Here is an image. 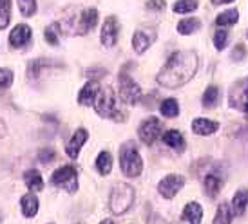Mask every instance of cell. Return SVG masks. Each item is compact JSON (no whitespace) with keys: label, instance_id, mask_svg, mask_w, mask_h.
I'll return each mask as SVG.
<instances>
[{"label":"cell","instance_id":"cell-1","mask_svg":"<svg viewBox=\"0 0 248 224\" xmlns=\"http://www.w3.org/2000/svg\"><path fill=\"white\" fill-rule=\"evenodd\" d=\"M196 71H198V56L194 53L181 51V53H174L169 58V61L156 76V80L163 87H179L183 83L190 82Z\"/></svg>","mask_w":248,"mask_h":224},{"label":"cell","instance_id":"cell-2","mask_svg":"<svg viewBox=\"0 0 248 224\" xmlns=\"http://www.w3.org/2000/svg\"><path fill=\"white\" fill-rule=\"evenodd\" d=\"M132 203H134V188L127 183H118L112 188V194H110L109 199L110 210L116 215H124L131 210Z\"/></svg>","mask_w":248,"mask_h":224},{"label":"cell","instance_id":"cell-3","mask_svg":"<svg viewBox=\"0 0 248 224\" xmlns=\"http://www.w3.org/2000/svg\"><path fill=\"white\" fill-rule=\"evenodd\" d=\"M120 166L127 177H138L143 170V161L134 145H125L120 150Z\"/></svg>","mask_w":248,"mask_h":224},{"label":"cell","instance_id":"cell-4","mask_svg":"<svg viewBox=\"0 0 248 224\" xmlns=\"http://www.w3.org/2000/svg\"><path fill=\"white\" fill-rule=\"evenodd\" d=\"M51 183L73 194L78 190V172L75 166H62L51 176Z\"/></svg>","mask_w":248,"mask_h":224},{"label":"cell","instance_id":"cell-5","mask_svg":"<svg viewBox=\"0 0 248 224\" xmlns=\"http://www.w3.org/2000/svg\"><path fill=\"white\" fill-rule=\"evenodd\" d=\"M94 109L100 116H104V118H116V112L120 110L116 109V96L112 92V89H100V92H98L96 100H94Z\"/></svg>","mask_w":248,"mask_h":224},{"label":"cell","instance_id":"cell-6","mask_svg":"<svg viewBox=\"0 0 248 224\" xmlns=\"http://www.w3.org/2000/svg\"><path fill=\"white\" fill-rule=\"evenodd\" d=\"M120 98L127 105H136L141 100V89L138 87V83L125 75L120 76Z\"/></svg>","mask_w":248,"mask_h":224},{"label":"cell","instance_id":"cell-7","mask_svg":"<svg viewBox=\"0 0 248 224\" xmlns=\"http://www.w3.org/2000/svg\"><path fill=\"white\" fill-rule=\"evenodd\" d=\"M161 127L163 125H161V121H159L158 118H147L138 129L140 139L143 143H147V145H152V143L161 136Z\"/></svg>","mask_w":248,"mask_h":224},{"label":"cell","instance_id":"cell-8","mask_svg":"<svg viewBox=\"0 0 248 224\" xmlns=\"http://www.w3.org/2000/svg\"><path fill=\"white\" fill-rule=\"evenodd\" d=\"M183 184H185V179L181 176H174L172 174V176H167L165 179H161L158 190L165 199H172V197L183 188Z\"/></svg>","mask_w":248,"mask_h":224},{"label":"cell","instance_id":"cell-9","mask_svg":"<svg viewBox=\"0 0 248 224\" xmlns=\"http://www.w3.org/2000/svg\"><path fill=\"white\" fill-rule=\"evenodd\" d=\"M118 31H120V26H118L116 16H107L104 22V28H102V33H100L102 44H104L105 47H112L116 44Z\"/></svg>","mask_w":248,"mask_h":224},{"label":"cell","instance_id":"cell-10","mask_svg":"<svg viewBox=\"0 0 248 224\" xmlns=\"http://www.w3.org/2000/svg\"><path fill=\"white\" fill-rule=\"evenodd\" d=\"M154 38H156V31L154 29H138L134 33V36H132V47H134V51L138 55H141V53H145L147 49L151 47Z\"/></svg>","mask_w":248,"mask_h":224},{"label":"cell","instance_id":"cell-11","mask_svg":"<svg viewBox=\"0 0 248 224\" xmlns=\"http://www.w3.org/2000/svg\"><path fill=\"white\" fill-rule=\"evenodd\" d=\"M31 36H33L31 28L26 26V24H18V26H15L13 31L9 33V45H11V47L20 49L31 40Z\"/></svg>","mask_w":248,"mask_h":224},{"label":"cell","instance_id":"cell-12","mask_svg":"<svg viewBox=\"0 0 248 224\" xmlns=\"http://www.w3.org/2000/svg\"><path fill=\"white\" fill-rule=\"evenodd\" d=\"M98 24V11L94 9V7H91V9H85V11H82V15H80V18H78V28H76L75 33L76 34H85L89 33L91 29H94V26Z\"/></svg>","mask_w":248,"mask_h":224},{"label":"cell","instance_id":"cell-13","mask_svg":"<svg viewBox=\"0 0 248 224\" xmlns=\"http://www.w3.org/2000/svg\"><path fill=\"white\" fill-rule=\"evenodd\" d=\"M87 137H89V132L85 129H78L71 136L69 143L65 145V152H67V156L73 157V159H76L78 157V154H80V149H82L83 145H85V141H87Z\"/></svg>","mask_w":248,"mask_h":224},{"label":"cell","instance_id":"cell-14","mask_svg":"<svg viewBox=\"0 0 248 224\" xmlns=\"http://www.w3.org/2000/svg\"><path fill=\"white\" fill-rule=\"evenodd\" d=\"M98 92H100V85L98 82H89L83 85V89L78 94V103L80 105H93L94 100H96Z\"/></svg>","mask_w":248,"mask_h":224},{"label":"cell","instance_id":"cell-15","mask_svg":"<svg viewBox=\"0 0 248 224\" xmlns=\"http://www.w3.org/2000/svg\"><path fill=\"white\" fill-rule=\"evenodd\" d=\"M217 123L210 121V119H205V118H198L192 121V130L200 136H208V134H214L217 130Z\"/></svg>","mask_w":248,"mask_h":224},{"label":"cell","instance_id":"cell-16","mask_svg":"<svg viewBox=\"0 0 248 224\" xmlns=\"http://www.w3.org/2000/svg\"><path fill=\"white\" fill-rule=\"evenodd\" d=\"M163 141L170 149L176 150V152H183L185 150V139H183L181 132H178V130H167L165 134H163Z\"/></svg>","mask_w":248,"mask_h":224},{"label":"cell","instance_id":"cell-17","mask_svg":"<svg viewBox=\"0 0 248 224\" xmlns=\"http://www.w3.org/2000/svg\"><path fill=\"white\" fill-rule=\"evenodd\" d=\"M183 219L190 224H201L203 219V208L198 203H188L183 210Z\"/></svg>","mask_w":248,"mask_h":224},{"label":"cell","instance_id":"cell-18","mask_svg":"<svg viewBox=\"0 0 248 224\" xmlns=\"http://www.w3.org/2000/svg\"><path fill=\"white\" fill-rule=\"evenodd\" d=\"M24 183H26V186H28L29 190H33V192H38L44 188V179H42L40 172L35 168L28 170V172L24 174Z\"/></svg>","mask_w":248,"mask_h":224},{"label":"cell","instance_id":"cell-19","mask_svg":"<svg viewBox=\"0 0 248 224\" xmlns=\"http://www.w3.org/2000/svg\"><path fill=\"white\" fill-rule=\"evenodd\" d=\"M20 206H22V213L26 217H35L36 211H38V199L33 194H26L20 199Z\"/></svg>","mask_w":248,"mask_h":224},{"label":"cell","instance_id":"cell-20","mask_svg":"<svg viewBox=\"0 0 248 224\" xmlns=\"http://www.w3.org/2000/svg\"><path fill=\"white\" fill-rule=\"evenodd\" d=\"M248 206V190H239L232 199V213L243 215Z\"/></svg>","mask_w":248,"mask_h":224},{"label":"cell","instance_id":"cell-21","mask_svg":"<svg viewBox=\"0 0 248 224\" xmlns=\"http://www.w3.org/2000/svg\"><path fill=\"white\" fill-rule=\"evenodd\" d=\"M200 26L201 22L198 18H185V20H181L178 24V31L181 34H192L200 29Z\"/></svg>","mask_w":248,"mask_h":224},{"label":"cell","instance_id":"cell-22","mask_svg":"<svg viewBox=\"0 0 248 224\" xmlns=\"http://www.w3.org/2000/svg\"><path fill=\"white\" fill-rule=\"evenodd\" d=\"M159 110H161V114L165 116V118H174V116H178V112H179V105L176 100L167 98L165 102H161Z\"/></svg>","mask_w":248,"mask_h":224},{"label":"cell","instance_id":"cell-23","mask_svg":"<svg viewBox=\"0 0 248 224\" xmlns=\"http://www.w3.org/2000/svg\"><path fill=\"white\" fill-rule=\"evenodd\" d=\"M239 20V13L235 9H227L225 13H221L217 18H216V24L217 26H234L235 22Z\"/></svg>","mask_w":248,"mask_h":224},{"label":"cell","instance_id":"cell-24","mask_svg":"<svg viewBox=\"0 0 248 224\" xmlns=\"http://www.w3.org/2000/svg\"><path fill=\"white\" fill-rule=\"evenodd\" d=\"M221 190V179L216 176H208L207 179H205V192H207V195L210 197V199H214V197L219 194Z\"/></svg>","mask_w":248,"mask_h":224},{"label":"cell","instance_id":"cell-25","mask_svg":"<svg viewBox=\"0 0 248 224\" xmlns=\"http://www.w3.org/2000/svg\"><path fill=\"white\" fill-rule=\"evenodd\" d=\"M217 102H219V89L216 85H210L203 94V105L205 107H216Z\"/></svg>","mask_w":248,"mask_h":224},{"label":"cell","instance_id":"cell-26","mask_svg":"<svg viewBox=\"0 0 248 224\" xmlns=\"http://www.w3.org/2000/svg\"><path fill=\"white\" fill-rule=\"evenodd\" d=\"M11 18V0H0V29H6Z\"/></svg>","mask_w":248,"mask_h":224},{"label":"cell","instance_id":"cell-27","mask_svg":"<svg viewBox=\"0 0 248 224\" xmlns=\"http://www.w3.org/2000/svg\"><path fill=\"white\" fill-rule=\"evenodd\" d=\"M232 223V210L228 208V204H221L217 208V213L214 217V224H230Z\"/></svg>","mask_w":248,"mask_h":224},{"label":"cell","instance_id":"cell-28","mask_svg":"<svg viewBox=\"0 0 248 224\" xmlns=\"http://www.w3.org/2000/svg\"><path fill=\"white\" fill-rule=\"evenodd\" d=\"M60 24L58 22H55V24H51L49 28H46V31H44V36H46V40H47V44H51V45H56L58 44V38H60Z\"/></svg>","mask_w":248,"mask_h":224},{"label":"cell","instance_id":"cell-29","mask_svg":"<svg viewBox=\"0 0 248 224\" xmlns=\"http://www.w3.org/2000/svg\"><path fill=\"white\" fill-rule=\"evenodd\" d=\"M96 168L102 172V174H109L110 168H112V156L109 152H102L96 159Z\"/></svg>","mask_w":248,"mask_h":224},{"label":"cell","instance_id":"cell-30","mask_svg":"<svg viewBox=\"0 0 248 224\" xmlns=\"http://www.w3.org/2000/svg\"><path fill=\"white\" fill-rule=\"evenodd\" d=\"M196 7H198V2H196V0H178L172 6V9H174V13L185 15V13L194 11Z\"/></svg>","mask_w":248,"mask_h":224},{"label":"cell","instance_id":"cell-31","mask_svg":"<svg viewBox=\"0 0 248 224\" xmlns=\"http://www.w3.org/2000/svg\"><path fill=\"white\" fill-rule=\"evenodd\" d=\"M24 16H31L36 11V0H16Z\"/></svg>","mask_w":248,"mask_h":224},{"label":"cell","instance_id":"cell-32","mask_svg":"<svg viewBox=\"0 0 248 224\" xmlns=\"http://www.w3.org/2000/svg\"><path fill=\"white\" fill-rule=\"evenodd\" d=\"M227 38H228V33L225 31V29H217L216 31V34H214V45H216V49H225L227 47Z\"/></svg>","mask_w":248,"mask_h":224},{"label":"cell","instance_id":"cell-33","mask_svg":"<svg viewBox=\"0 0 248 224\" xmlns=\"http://www.w3.org/2000/svg\"><path fill=\"white\" fill-rule=\"evenodd\" d=\"M13 71L9 69H0V89H7L11 83H13Z\"/></svg>","mask_w":248,"mask_h":224},{"label":"cell","instance_id":"cell-34","mask_svg":"<svg viewBox=\"0 0 248 224\" xmlns=\"http://www.w3.org/2000/svg\"><path fill=\"white\" fill-rule=\"evenodd\" d=\"M38 159H40L42 163H51V161L55 159V150H51V149L40 150V152H38Z\"/></svg>","mask_w":248,"mask_h":224},{"label":"cell","instance_id":"cell-35","mask_svg":"<svg viewBox=\"0 0 248 224\" xmlns=\"http://www.w3.org/2000/svg\"><path fill=\"white\" fill-rule=\"evenodd\" d=\"M165 6V0H149L147 2V9H151V11H163Z\"/></svg>","mask_w":248,"mask_h":224},{"label":"cell","instance_id":"cell-36","mask_svg":"<svg viewBox=\"0 0 248 224\" xmlns=\"http://www.w3.org/2000/svg\"><path fill=\"white\" fill-rule=\"evenodd\" d=\"M239 105H241V109H243V112H247L248 114V87L243 90V94H241V98H239Z\"/></svg>","mask_w":248,"mask_h":224},{"label":"cell","instance_id":"cell-37","mask_svg":"<svg viewBox=\"0 0 248 224\" xmlns=\"http://www.w3.org/2000/svg\"><path fill=\"white\" fill-rule=\"evenodd\" d=\"M232 55H234V60H241L243 56H245V47H243V45H239V47L235 49Z\"/></svg>","mask_w":248,"mask_h":224},{"label":"cell","instance_id":"cell-38","mask_svg":"<svg viewBox=\"0 0 248 224\" xmlns=\"http://www.w3.org/2000/svg\"><path fill=\"white\" fill-rule=\"evenodd\" d=\"M149 224H167V223L159 217V215H152V217L149 219Z\"/></svg>","mask_w":248,"mask_h":224},{"label":"cell","instance_id":"cell-39","mask_svg":"<svg viewBox=\"0 0 248 224\" xmlns=\"http://www.w3.org/2000/svg\"><path fill=\"white\" fill-rule=\"evenodd\" d=\"M228 2H234V0H212V4L219 6V4H228Z\"/></svg>","mask_w":248,"mask_h":224},{"label":"cell","instance_id":"cell-40","mask_svg":"<svg viewBox=\"0 0 248 224\" xmlns=\"http://www.w3.org/2000/svg\"><path fill=\"white\" fill-rule=\"evenodd\" d=\"M4 134H6V129H4V123L0 121V137L4 136Z\"/></svg>","mask_w":248,"mask_h":224},{"label":"cell","instance_id":"cell-41","mask_svg":"<svg viewBox=\"0 0 248 224\" xmlns=\"http://www.w3.org/2000/svg\"><path fill=\"white\" fill-rule=\"evenodd\" d=\"M100 224H114V223H112V221H110V219H105L104 223H100Z\"/></svg>","mask_w":248,"mask_h":224}]
</instances>
